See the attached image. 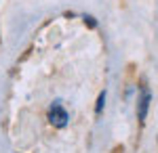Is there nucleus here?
Masks as SVG:
<instances>
[{
  "instance_id": "obj_2",
  "label": "nucleus",
  "mask_w": 158,
  "mask_h": 153,
  "mask_svg": "<svg viewBox=\"0 0 158 153\" xmlns=\"http://www.w3.org/2000/svg\"><path fill=\"white\" fill-rule=\"evenodd\" d=\"M150 103H152V94L148 90L146 86L141 88V96H139V101H137V120L143 124L146 122V116H148V109H150Z\"/></svg>"
},
{
  "instance_id": "obj_3",
  "label": "nucleus",
  "mask_w": 158,
  "mask_h": 153,
  "mask_svg": "<svg viewBox=\"0 0 158 153\" xmlns=\"http://www.w3.org/2000/svg\"><path fill=\"white\" fill-rule=\"evenodd\" d=\"M103 105H106V90L99 94V99H97V105H95V113H101V109H103Z\"/></svg>"
},
{
  "instance_id": "obj_1",
  "label": "nucleus",
  "mask_w": 158,
  "mask_h": 153,
  "mask_svg": "<svg viewBox=\"0 0 158 153\" xmlns=\"http://www.w3.org/2000/svg\"><path fill=\"white\" fill-rule=\"evenodd\" d=\"M49 120H51V124H53V126H57V128H65V126H68L70 116H68V111L63 109V105H61L59 101L51 105V109H49Z\"/></svg>"
}]
</instances>
